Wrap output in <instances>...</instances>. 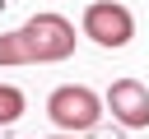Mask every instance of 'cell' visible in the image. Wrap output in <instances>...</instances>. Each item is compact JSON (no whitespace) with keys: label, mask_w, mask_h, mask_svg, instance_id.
I'll list each match as a JSON object with an SVG mask.
<instances>
[{"label":"cell","mask_w":149,"mask_h":139,"mask_svg":"<svg viewBox=\"0 0 149 139\" xmlns=\"http://www.w3.org/2000/svg\"><path fill=\"white\" fill-rule=\"evenodd\" d=\"M102 111H107V102H102L93 88H84V83H65V88H56V93L47 97V116H51V125H56L61 134H84V130H93V125L102 120Z\"/></svg>","instance_id":"1"},{"label":"cell","mask_w":149,"mask_h":139,"mask_svg":"<svg viewBox=\"0 0 149 139\" xmlns=\"http://www.w3.org/2000/svg\"><path fill=\"white\" fill-rule=\"evenodd\" d=\"M79 32H84L93 46H102V51H121V46H130V37H135V14H130L121 0H93V5H84Z\"/></svg>","instance_id":"2"},{"label":"cell","mask_w":149,"mask_h":139,"mask_svg":"<svg viewBox=\"0 0 149 139\" xmlns=\"http://www.w3.org/2000/svg\"><path fill=\"white\" fill-rule=\"evenodd\" d=\"M23 42H28V56H33V65H56V60H65V56H74V23L65 19V14H33L23 28Z\"/></svg>","instance_id":"3"},{"label":"cell","mask_w":149,"mask_h":139,"mask_svg":"<svg viewBox=\"0 0 149 139\" xmlns=\"http://www.w3.org/2000/svg\"><path fill=\"white\" fill-rule=\"evenodd\" d=\"M102 102H107V111H112L116 125H126V130H149V88H144L140 79H116V83L102 93Z\"/></svg>","instance_id":"4"},{"label":"cell","mask_w":149,"mask_h":139,"mask_svg":"<svg viewBox=\"0 0 149 139\" xmlns=\"http://www.w3.org/2000/svg\"><path fill=\"white\" fill-rule=\"evenodd\" d=\"M9 65H33L28 42H23L19 28H14V32H0V70H9Z\"/></svg>","instance_id":"5"},{"label":"cell","mask_w":149,"mask_h":139,"mask_svg":"<svg viewBox=\"0 0 149 139\" xmlns=\"http://www.w3.org/2000/svg\"><path fill=\"white\" fill-rule=\"evenodd\" d=\"M23 107H28V97L14 88V83H0V130H9V125H19V116H23Z\"/></svg>","instance_id":"6"},{"label":"cell","mask_w":149,"mask_h":139,"mask_svg":"<svg viewBox=\"0 0 149 139\" xmlns=\"http://www.w3.org/2000/svg\"><path fill=\"white\" fill-rule=\"evenodd\" d=\"M56 139H79V134H56Z\"/></svg>","instance_id":"7"}]
</instances>
